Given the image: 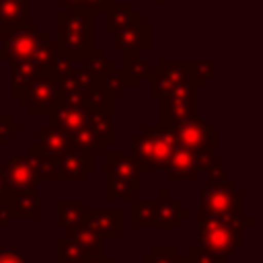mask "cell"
<instances>
[{
	"label": "cell",
	"instance_id": "cell-32",
	"mask_svg": "<svg viewBox=\"0 0 263 263\" xmlns=\"http://www.w3.org/2000/svg\"><path fill=\"white\" fill-rule=\"evenodd\" d=\"M82 103H84L86 109L105 111V113L113 115V103H115V99H113L103 86H99L97 82L90 84V86L84 90V95H82Z\"/></svg>",
	"mask_w": 263,
	"mask_h": 263
},
{
	"label": "cell",
	"instance_id": "cell-46",
	"mask_svg": "<svg viewBox=\"0 0 263 263\" xmlns=\"http://www.w3.org/2000/svg\"><path fill=\"white\" fill-rule=\"evenodd\" d=\"M8 193V187L4 183V175H2V164H0V197H4Z\"/></svg>",
	"mask_w": 263,
	"mask_h": 263
},
{
	"label": "cell",
	"instance_id": "cell-10",
	"mask_svg": "<svg viewBox=\"0 0 263 263\" xmlns=\"http://www.w3.org/2000/svg\"><path fill=\"white\" fill-rule=\"evenodd\" d=\"M150 82V97L160 99L166 92H171L175 86L181 84H191V74H189V60H179V58H162L154 68L148 78Z\"/></svg>",
	"mask_w": 263,
	"mask_h": 263
},
{
	"label": "cell",
	"instance_id": "cell-27",
	"mask_svg": "<svg viewBox=\"0 0 263 263\" xmlns=\"http://www.w3.org/2000/svg\"><path fill=\"white\" fill-rule=\"evenodd\" d=\"M121 55H123L121 58V70L127 76L136 78L138 82H144L150 78L152 68H154L150 58H144L142 53H121Z\"/></svg>",
	"mask_w": 263,
	"mask_h": 263
},
{
	"label": "cell",
	"instance_id": "cell-19",
	"mask_svg": "<svg viewBox=\"0 0 263 263\" xmlns=\"http://www.w3.org/2000/svg\"><path fill=\"white\" fill-rule=\"evenodd\" d=\"M27 158H29V164L37 177L39 183H53V181H60V168H58V156L41 150L37 146V142H31L29 144V150H27Z\"/></svg>",
	"mask_w": 263,
	"mask_h": 263
},
{
	"label": "cell",
	"instance_id": "cell-21",
	"mask_svg": "<svg viewBox=\"0 0 263 263\" xmlns=\"http://www.w3.org/2000/svg\"><path fill=\"white\" fill-rule=\"evenodd\" d=\"M37 146L53 156H60V154L72 150V140L66 132H62L49 123H43L37 129Z\"/></svg>",
	"mask_w": 263,
	"mask_h": 263
},
{
	"label": "cell",
	"instance_id": "cell-30",
	"mask_svg": "<svg viewBox=\"0 0 263 263\" xmlns=\"http://www.w3.org/2000/svg\"><path fill=\"white\" fill-rule=\"evenodd\" d=\"M86 127L92 129L105 146L111 144V142L115 140V129H113V123H111V115L105 113V111L88 109V115H86Z\"/></svg>",
	"mask_w": 263,
	"mask_h": 263
},
{
	"label": "cell",
	"instance_id": "cell-1",
	"mask_svg": "<svg viewBox=\"0 0 263 263\" xmlns=\"http://www.w3.org/2000/svg\"><path fill=\"white\" fill-rule=\"evenodd\" d=\"M247 228H253V218L197 214V245L228 259L245 245Z\"/></svg>",
	"mask_w": 263,
	"mask_h": 263
},
{
	"label": "cell",
	"instance_id": "cell-44",
	"mask_svg": "<svg viewBox=\"0 0 263 263\" xmlns=\"http://www.w3.org/2000/svg\"><path fill=\"white\" fill-rule=\"evenodd\" d=\"M82 263H115V261H113V257L101 253V255H86L82 259Z\"/></svg>",
	"mask_w": 263,
	"mask_h": 263
},
{
	"label": "cell",
	"instance_id": "cell-25",
	"mask_svg": "<svg viewBox=\"0 0 263 263\" xmlns=\"http://www.w3.org/2000/svg\"><path fill=\"white\" fill-rule=\"evenodd\" d=\"M97 84L99 86H103L113 99H119V97H123V92L127 90V88H142V82H138L136 78H132V76H127L121 68H113L111 72H107L103 78H99L97 80Z\"/></svg>",
	"mask_w": 263,
	"mask_h": 263
},
{
	"label": "cell",
	"instance_id": "cell-48",
	"mask_svg": "<svg viewBox=\"0 0 263 263\" xmlns=\"http://www.w3.org/2000/svg\"><path fill=\"white\" fill-rule=\"evenodd\" d=\"M173 263H185V261H183V255H181V257H179L177 261H173Z\"/></svg>",
	"mask_w": 263,
	"mask_h": 263
},
{
	"label": "cell",
	"instance_id": "cell-38",
	"mask_svg": "<svg viewBox=\"0 0 263 263\" xmlns=\"http://www.w3.org/2000/svg\"><path fill=\"white\" fill-rule=\"evenodd\" d=\"M181 257L177 247H150L148 255L140 259V263H173Z\"/></svg>",
	"mask_w": 263,
	"mask_h": 263
},
{
	"label": "cell",
	"instance_id": "cell-45",
	"mask_svg": "<svg viewBox=\"0 0 263 263\" xmlns=\"http://www.w3.org/2000/svg\"><path fill=\"white\" fill-rule=\"evenodd\" d=\"M62 6H66V10H78L82 8V0H60Z\"/></svg>",
	"mask_w": 263,
	"mask_h": 263
},
{
	"label": "cell",
	"instance_id": "cell-7",
	"mask_svg": "<svg viewBox=\"0 0 263 263\" xmlns=\"http://www.w3.org/2000/svg\"><path fill=\"white\" fill-rule=\"evenodd\" d=\"M199 115V90L193 84L175 86L158 99V123L175 125Z\"/></svg>",
	"mask_w": 263,
	"mask_h": 263
},
{
	"label": "cell",
	"instance_id": "cell-47",
	"mask_svg": "<svg viewBox=\"0 0 263 263\" xmlns=\"http://www.w3.org/2000/svg\"><path fill=\"white\" fill-rule=\"evenodd\" d=\"M150 2H152V4H168L171 0H150Z\"/></svg>",
	"mask_w": 263,
	"mask_h": 263
},
{
	"label": "cell",
	"instance_id": "cell-42",
	"mask_svg": "<svg viewBox=\"0 0 263 263\" xmlns=\"http://www.w3.org/2000/svg\"><path fill=\"white\" fill-rule=\"evenodd\" d=\"M203 173H205L208 183H220V181L228 179V177H226V166H224L218 158H214V160H212V164H210Z\"/></svg>",
	"mask_w": 263,
	"mask_h": 263
},
{
	"label": "cell",
	"instance_id": "cell-34",
	"mask_svg": "<svg viewBox=\"0 0 263 263\" xmlns=\"http://www.w3.org/2000/svg\"><path fill=\"white\" fill-rule=\"evenodd\" d=\"M218 62L212 58H199V60H189V74H191V84L201 90L208 86V82L212 80L214 72H216Z\"/></svg>",
	"mask_w": 263,
	"mask_h": 263
},
{
	"label": "cell",
	"instance_id": "cell-13",
	"mask_svg": "<svg viewBox=\"0 0 263 263\" xmlns=\"http://www.w3.org/2000/svg\"><path fill=\"white\" fill-rule=\"evenodd\" d=\"M2 175L8 191H21V189H37L39 181L29 164L27 152L23 154H12L4 164H2Z\"/></svg>",
	"mask_w": 263,
	"mask_h": 263
},
{
	"label": "cell",
	"instance_id": "cell-39",
	"mask_svg": "<svg viewBox=\"0 0 263 263\" xmlns=\"http://www.w3.org/2000/svg\"><path fill=\"white\" fill-rule=\"evenodd\" d=\"M21 134V125L14 123L10 115H0V146L10 144Z\"/></svg>",
	"mask_w": 263,
	"mask_h": 263
},
{
	"label": "cell",
	"instance_id": "cell-6",
	"mask_svg": "<svg viewBox=\"0 0 263 263\" xmlns=\"http://www.w3.org/2000/svg\"><path fill=\"white\" fill-rule=\"evenodd\" d=\"M197 214L210 216H245V193L236 189L234 181L208 183V187L199 193V210Z\"/></svg>",
	"mask_w": 263,
	"mask_h": 263
},
{
	"label": "cell",
	"instance_id": "cell-11",
	"mask_svg": "<svg viewBox=\"0 0 263 263\" xmlns=\"http://www.w3.org/2000/svg\"><path fill=\"white\" fill-rule=\"evenodd\" d=\"M16 101L29 109L31 115L41 117L49 115L58 105H60V95H58V80L55 78H35L29 88H25Z\"/></svg>",
	"mask_w": 263,
	"mask_h": 263
},
{
	"label": "cell",
	"instance_id": "cell-36",
	"mask_svg": "<svg viewBox=\"0 0 263 263\" xmlns=\"http://www.w3.org/2000/svg\"><path fill=\"white\" fill-rule=\"evenodd\" d=\"M115 68V64L105 55V51L103 49H92L90 51V55L86 58V70L92 74V78H95V82L99 80V78H103L107 72H111Z\"/></svg>",
	"mask_w": 263,
	"mask_h": 263
},
{
	"label": "cell",
	"instance_id": "cell-3",
	"mask_svg": "<svg viewBox=\"0 0 263 263\" xmlns=\"http://www.w3.org/2000/svg\"><path fill=\"white\" fill-rule=\"evenodd\" d=\"M142 175L144 171L134 154L103 152V199H134V193L142 189Z\"/></svg>",
	"mask_w": 263,
	"mask_h": 263
},
{
	"label": "cell",
	"instance_id": "cell-37",
	"mask_svg": "<svg viewBox=\"0 0 263 263\" xmlns=\"http://www.w3.org/2000/svg\"><path fill=\"white\" fill-rule=\"evenodd\" d=\"M183 261L185 263H226V257L220 253H214L210 249H203L199 245H191V247H187Z\"/></svg>",
	"mask_w": 263,
	"mask_h": 263
},
{
	"label": "cell",
	"instance_id": "cell-16",
	"mask_svg": "<svg viewBox=\"0 0 263 263\" xmlns=\"http://www.w3.org/2000/svg\"><path fill=\"white\" fill-rule=\"evenodd\" d=\"M150 203H152V210H154L156 228L171 230V228H177L183 220L189 218V210L183 208L179 199L171 197V193H168L166 189H162V191L158 193V197L152 199Z\"/></svg>",
	"mask_w": 263,
	"mask_h": 263
},
{
	"label": "cell",
	"instance_id": "cell-40",
	"mask_svg": "<svg viewBox=\"0 0 263 263\" xmlns=\"http://www.w3.org/2000/svg\"><path fill=\"white\" fill-rule=\"evenodd\" d=\"M14 220H16V216H14V210H12V205L8 201V193H6L4 197H0V228L2 230L10 228L14 224Z\"/></svg>",
	"mask_w": 263,
	"mask_h": 263
},
{
	"label": "cell",
	"instance_id": "cell-24",
	"mask_svg": "<svg viewBox=\"0 0 263 263\" xmlns=\"http://www.w3.org/2000/svg\"><path fill=\"white\" fill-rule=\"evenodd\" d=\"M39 78L37 66L33 64V60H16L10 62V97H18L25 88L31 86V82Z\"/></svg>",
	"mask_w": 263,
	"mask_h": 263
},
{
	"label": "cell",
	"instance_id": "cell-31",
	"mask_svg": "<svg viewBox=\"0 0 263 263\" xmlns=\"http://www.w3.org/2000/svg\"><path fill=\"white\" fill-rule=\"evenodd\" d=\"M29 18V0H0V25H18Z\"/></svg>",
	"mask_w": 263,
	"mask_h": 263
},
{
	"label": "cell",
	"instance_id": "cell-33",
	"mask_svg": "<svg viewBox=\"0 0 263 263\" xmlns=\"http://www.w3.org/2000/svg\"><path fill=\"white\" fill-rule=\"evenodd\" d=\"M86 257L84 249L68 234L58 236L55 240V263H82Z\"/></svg>",
	"mask_w": 263,
	"mask_h": 263
},
{
	"label": "cell",
	"instance_id": "cell-20",
	"mask_svg": "<svg viewBox=\"0 0 263 263\" xmlns=\"http://www.w3.org/2000/svg\"><path fill=\"white\" fill-rule=\"evenodd\" d=\"M55 205H58V214H60L55 226L60 230H64L66 234L72 232L74 228H78L86 218L88 205L84 199H58Z\"/></svg>",
	"mask_w": 263,
	"mask_h": 263
},
{
	"label": "cell",
	"instance_id": "cell-5",
	"mask_svg": "<svg viewBox=\"0 0 263 263\" xmlns=\"http://www.w3.org/2000/svg\"><path fill=\"white\" fill-rule=\"evenodd\" d=\"M47 37L49 33L43 31L37 21H27L18 25H0V60L6 62L31 60V55Z\"/></svg>",
	"mask_w": 263,
	"mask_h": 263
},
{
	"label": "cell",
	"instance_id": "cell-12",
	"mask_svg": "<svg viewBox=\"0 0 263 263\" xmlns=\"http://www.w3.org/2000/svg\"><path fill=\"white\" fill-rule=\"evenodd\" d=\"M111 35L113 49L119 53H144L152 47V25L144 18L111 31Z\"/></svg>",
	"mask_w": 263,
	"mask_h": 263
},
{
	"label": "cell",
	"instance_id": "cell-35",
	"mask_svg": "<svg viewBox=\"0 0 263 263\" xmlns=\"http://www.w3.org/2000/svg\"><path fill=\"white\" fill-rule=\"evenodd\" d=\"M132 201V226L134 228H156V218L150 201L129 199Z\"/></svg>",
	"mask_w": 263,
	"mask_h": 263
},
{
	"label": "cell",
	"instance_id": "cell-43",
	"mask_svg": "<svg viewBox=\"0 0 263 263\" xmlns=\"http://www.w3.org/2000/svg\"><path fill=\"white\" fill-rule=\"evenodd\" d=\"M113 0H82V10H88L92 14L97 12H105L111 6Z\"/></svg>",
	"mask_w": 263,
	"mask_h": 263
},
{
	"label": "cell",
	"instance_id": "cell-23",
	"mask_svg": "<svg viewBox=\"0 0 263 263\" xmlns=\"http://www.w3.org/2000/svg\"><path fill=\"white\" fill-rule=\"evenodd\" d=\"M142 14L129 4V2H111V6L103 12V29L107 33L123 27V25H129V23H136L140 21Z\"/></svg>",
	"mask_w": 263,
	"mask_h": 263
},
{
	"label": "cell",
	"instance_id": "cell-18",
	"mask_svg": "<svg viewBox=\"0 0 263 263\" xmlns=\"http://www.w3.org/2000/svg\"><path fill=\"white\" fill-rule=\"evenodd\" d=\"M86 115H88V109L82 107V105H74V103H60L49 115V125L66 132L68 136H72L76 129L84 127L86 125Z\"/></svg>",
	"mask_w": 263,
	"mask_h": 263
},
{
	"label": "cell",
	"instance_id": "cell-8",
	"mask_svg": "<svg viewBox=\"0 0 263 263\" xmlns=\"http://www.w3.org/2000/svg\"><path fill=\"white\" fill-rule=\"evenodd\" d=\"M171 134H173L175 146L203 150V152H212V154H216V150H218V140H216L218 129H216V125L208 123L199 115L171 125Z\"/></svg>",
	"mask_w": 263,
	"mask_h": 263
},
{
	"label": "cell",
	"instance_id": "cell-28",
	"mask_svg": "<svg viewBox=\"0 0 263 263\" xmlns=\"http://www.w3.org/2000/svg\"><path fill=\"white\" fill-rule=\"evenodd\" d=\"M70 140H72V150H78V152H84V154H92V156H99V154L105 152V144L86 125L80 127V129H76L70 136Z\"/></svg>",
	"mask_w": 263,
	"mask_h": 263
},
{
	"label": "cell",
	"instance_id": "cell-17",
	"mask_svg": "<svg viewBox=\"0 0 263 263\" xmlns=\"http://www.w3.org/2000/svg\"><path fill=\"white\" fill-rule=\"evenodd\" d=\"M95 156L78 150H68L58 156L60 181H84L95 171Z\"/></svg>",
	"mask_w": 263,
	"mask_h": 263
},
{
	"label": "cell",
	"instance_id": "cell-14",
	"mask_svg": "<svg viewBox=\"0 0 263 263\" xmlns=\"http://www.w3.org/2000/svg\"><path fill=\"white\" fill-rule=\"evenodd\" d=\"M58 80V95H60V103H74V105H82V95L84 90L95 84L92 74L86 68H72L66 74H62Z\"/></svg>",
	"mask_w": 263,
	"mask_h": 263
},
{
	"label": "cell",
	"instance_id": "cell-41",
	"mask_svg": "<svg viewBox=\"0 0 263 263\" xmlns=\"http://www.w3.org/2000/svg\"><path fill=\"white\" fill-rule=\"evenodd\" d=\"M0 263H29L27 257L23 255L21 247H0Z\"/></svg>",
	"mask_w": 263,
	"mask_h": 263
},
{
	"label": "cell",
	"instance_id": "cell-26",
	"mask_svg": "<svg viewBox=\"0 0 263 263\" xmlns=\"http://www.w3.org/2000/svg\"><path fill=\"white\" fill-rule=\"evenodd\" d=\"M60 49H58V43L55 39H43V43L37 47V51L31 55L33 64L37 66V72L41 78H53V64L55 60L60 58Z\"/></svg>",
	"mask_w": 263,
	"mask_h": 263
},
{
	"label": "cell",
	"instance_id": "cell-2",
	"mask_svg": "<svg viewBox=\"0 0 263 263\" xmlns=\"http://www.w3.org/2000/svg\"><path fill=\"white\" fill-rule=\"evenodd\" d=\"M55 43L70 60H86L95 49V14L88 10H62L55 14Z\"/></svg>",
	"mask_w": 263,
	"mask_h": 263
},
{
	"label": "cell",
	"instance_id": "cell-15",
	"mask_svg": "<svg viewBox=\"0 0 263 263\" xmlns=\"http://www.w3.org/2000/svg\"><path fill=\"white\" fill-rule=\"evenodd\" d=\"M92 230H97L103 238H121L123 236V210H107V208H88L84 222Z\"/></svg>",
	"mask_w": 263,
	"mask_h": 263
},
{
	"label": "cell",
	"instance_id": "cell-29",
	"mask_svg": "<svg viewBox=\"0 0 263 263\" xmlns=\"http://www.w3.org/2000/svg\"><path fill=\"white\" fill-rule=\"evenodd\" d=\"M68 236H72L84 249L86 255H101V253H105L103 236L97 230H92L90 226H86V224H80L78 228H74L72 232H68Z\"/></svg>",
	"mask_w": 263,
	"mask_h": 263
},
{
	"label": "cell",
	"instance_id": "cell-9",
	"mask_svg": "<svg viewBox=\"0 0 263 263\" xmlns=\"http://www.w3.org/2000/svg\"><path fill=\"white\" fill-rule=\"evenodd\" d=\"M214 158H216V154H212V152L175 146L173 152H171V156H168V160H166L164 173H166V177H168L171 183H177L181 179H185V181H197L199 179V173H203L212 164Z\"/></svg>",
	"mask_w": 263,
	"mask_h": 263
},
{
	"label": "cell",
	"instance_id": "cell-4",
	"mask_svg": "<svg viewBox=\"0 0 263 263\" xmlns=\"http://www.w3.org/2000/svg\"><path fill=\"white\" fill-rule=\"evenodd\" d=\"M175 148L171 125L164 123H144L140 132L132 136V154L140 162L144 173L164 171L166 160Z\"/></svg>",
	"mask_w": 263,
	"mask_h": 263
},
{
	"label": "cell",
	"instance_id": "cell-49",
	"mask_svg": "<svg viewBox=\"0 0 263 263\" xmlns=\"http://www.w3.org/2000/svg\"><path fill=\"white\" fill-rule=\"evenodd\" d=\"M0 247H2V228H0Z\"/></svg>",
	"mask_w": 263,
	"mask_h": 263
},
{
	"label": "cell",
	"instance_id": "cell-22",
	"mask_svg": "<svg viewBox=\"0 0 263 263\" xmlns=\"http://www.w3.org/2000/svg\"><path fill=\"white\" fill-rule=\"evenodd\" d=\"M8 201H10L16 218H21V220H37L39 218V191L37 189L8 191Z\"/></svg>",
	"mask_w": 263,
	"mask_h": 263
}]
</instances>
